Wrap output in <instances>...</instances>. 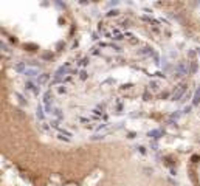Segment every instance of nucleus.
I'll return each instance as SVG.
<instances>
[{"mask_svg": "<svg viewBox=\"0 0 200 186\" xmlns=\"http://www.w3.org/2000/svg\"><path fill=\"white\" fill-rule=\"evenodd\" d=\"M143 99L144 101H149V99H151V93H149V90H146V92L143 93Z\"/></svg>", "mask_w": 200, "mask_h": 186, "instance_id": "25", "label": "nucleus"}, {"mask_svg": "<svg viewBox=\"0 0 200 186\" xmlns=\"http://www.w3.org/2000/svg\"><path fill=\"white\" fill-rule=\"evenodd\" d=\"M36 112H37V118H39V120H44V112H42V106H37V109H36Z\"/></svg>", "mask_w": 200, "mask_h": 186, "instance_id": "16", "label": "nucleus"}, {"mask_svg": "<svg viewBox=\"0 0 200 186\" xmlns=\"http://www.w3.org/2000/svg\"><path fill=\"white\" fill-rule=\"evenodd\" d=\"M16 70L25 75V71H26V68H25V62H19V64H16Z\"/></svg>", "mask_w": 200, "mask_h": 186, "instance_id": "10", "label": "nucleus"}, {"mask_svg": "<svg viewBox=\"0 0 200 186\" xmlns=\"http://www.w3.org/2000/svg\"><path fill=\"white\" fill-rule=\"evenodd\" d=\"M79 65H82V67H85V65H89V57H82L81 61L78 62Z\"/></svg>", "mask_w": 200, "mask_h": 186, "instance_id": "22", "label": "nucleus"}, {"mask_svg": "<svg viewBox=\"0 0 200 186\" xmlns=\"http://www.w3.org/2000/svg\"><path fill=\"white\" fill-rule=\"evenodd\" d=\"M62 81H64V78H56V76H54V79L51 81V85H56L59 82H62Z\"/></svg>", "mask_w": 200, "mask_h": 186, "instance_id": "24", "label": "nucleus"}, {"mask_svg": "<svg viewBox=\"0 0 200 186\" xmlns=\"http://www.w3.org/2000/svg\"><path fill=\"white\" fill-rule=\"evenodd\" d=\"M199 104H200V85L194 92V96H192V106H199Z\"/></svg>", "mask_w": 200, "mask_h": 186, "instance_id": "5", "label": "nucleus"}, {"mask_svg": "<svg viewBox=\"0 0 200 186\" xmlns=\"http://www.w3.org/2000/svg\"><path fill=\"white\" fill-rule=\"evenodd\" d=\"M64 81H65V82H69V81H71V76H67V78H64Z\"/></svg>", "mask_w": 200, "mask_h": 186, "instance_id": "41", "label": "nucleus"}, {"mask_svg": "<svg viewBox=\"0 0 200 186\" xmlns=\"http://www.w3.org/2000/svg\"><path fill=\"white\" fill-rule=\"evenodd\" d=\"M135 137H137V133H135V132H130L129 135H127V138H135Z\"/></svg>", "mask_w": 200, "mask_h": 186, "instance_id": "37", "label": "nucleus"}, {"mask_svg": "<svg viewBox=\"0 0 200 186\" xmlns=\"http://www.w3.org/2000/svg\"><path fill=\"white\" fill-rule=\"evenodd\" d=\"M24 48H26L28 51H36V48H37V47H36V45H31V44H25Z\"/></svg>", "mask_w": 200, "mask_h": 186, "instance_id": "18", "label": "nucleus"}, {"mask_svg": "<svg viewBox=\"0 0 200 186\" xmlns=\"http://www.w3.org/2000/svg\"><path fill=\"white\" fill-rule=\"evenodd\" d=\"M200 160V157L199 155H192V157H191V161H194V163H197Z\"/></svg>", "mask_w": 200, "mask_h": 186, "instance_id": "30", "label": "nucleus"}, {"mask_svg": "<svg viewBox=\"0 0 200 186\" xmlns=\"http://www.w3.org/2000/svg\"><path fill=\"white\" fill-rule=\"evenodd\" d=\"M120 25H121V26H122V28H124V30H126V28H129V25H130V22H129V20H127V19H121V20H120Z\"/></svg>", "mask_w": 200, "mask_h": 186, "instance_id": "13", "label": "nucleus"}, {"mask_svg": "<svg viewBox=\"0 0 200 186\" xmlns=\"http://www.w3.org/2000/svg\"><path fill=\"white\" fill-rule=\"evenodd\" d=\"M59 93H65V89H64V87H59Z\"/></svg>", "mask_w": 200, "mask_h": 186, "instance_id": "42", "label": "nucleus"}, {"mask_svg": "<svg viewBox=\"0 0 200 186\" xmlns=\"http://www.w3.org/2000/svg\"><path fill=\"white\" fill-rule=\"evenodd\" d=\"M107 126H109V124H101V126H98V129H96V130H102V129H106Z\"/></svg>", "mask_w": 200, "mask_h": 186, "instance_id": "35", "label": "nucleus"}, {"mask_svg": "<svg viewBox=\"0 0 200 186\" xmlns=\"http://www.w3.org/2000/svg\"><path fill=\"white\" fill-rule=\"evenodd\" d=\"M154 59H155V64L157 65L160 64V56H158V54H154Z\"/></svg>", "mask_w": 200, "mask_h": 186, "instance_id": "33", "label": "nucleus"}, {"mask_svg": "<svg viewBox=\"0 0 200 186\" xmlns=\"http://www.w3.org/2000/svg\"><path fill=\"white\" fill-rule=\"evenodd\" d=\"M130 87H132V84H124V85H121L120 89H121V90H127V89H130Z\"/></svg>", "mask_w": 200, "mask_h": 186, "instance_id": "31", "label": "nucleus"}, {"mask_svg": "<svg viewBox=\"0 0 200 186\" xmlns=\"http://www.w3.org/2000/svg\"><path fill=\"white\" fill-rule=\"evenodd\" d=\"M51 127H53V129H59V121H57V120L51 121Z\"/></svg>", "mask_w": 200, "mask_h": 186, "instance_id": "28", "label": "nucleus"}, {"mask_svg": "<svg viewBox=\"0 0 200 186\" xmlns=\"http://www.w3.org/2000/svg\"><path fill=\"white\" fill-rule=\"evenodd\" d=\"M137 149H138V151H140V154H144V155H146V149H144L143 146H138Z\"/></svg>", "mask_w": 200, "mask_h": 186, "instance_id": "32", "label": "nucleus"}, {"mask_svg": "<svg viewBox=\"0 0 200 186\" xmlns=\"http://www.w3.org/2000/svg\"><path fill=\"white\" fill-rule=\"evenodd\" d=\"M189 112H191V106H188V107H186L185 110H183V113H189Z\"/></svg>", "mask_w": 200, "mask_h": 186, "instance_id": "38", "label": "nucleus"}, {"mask_svg": "<svg viewBox=\"0 0 200 186\" xmlns=\"http://www.w3.org/2000/svg\"><path fill=\"white\" fill-rule=\"evenodd\" d=\"M56 6H61V8H64L65 5H64V3H61V2H56Z\"/></svg>", "mask_w": 200, "mask_h": 186, "instance_id": "40", "label": "nucleus"}, {"mask_svg": "<svg viewBox=\"0 0 200 186\" xmlns=\"http://www.w3.org/2000/svg\"><path fill=\"white\" fill-rule=\"evenodd\" d=\"M57 140H61V141H65V143H70V138H67L65 135H61V133H57Z\"/></svg>", "mask_w": 200, "mask_h": 186, "instance_id": "21", "label": "nucleus"}, {"mask_svg": "<svg viewBox=\"0 0 200 186\" xmlns=\"http://www.w3.org/2000/svg\"><path fill=\"white\" fill-rule=\"evenodd\" d=\"M149 87H151V90H158V82H155V81H151V84H149Z\"/></svg>", "mask_w": 200, "mask_h": 186, "instance_id": "19", "label": "nucleus"}, {"mask_svg": "<svg viewBox=\"0 0 200 186\" xmlns=\"http://www.w3.org/2000/svg\"><path fill=\"white\" fill-rule=\"evenodd\" d=\"M180 115H181V112H174V113L171 115V120H172V121H175V120H177V118H179Z\"/></svg>", "mask_w": 200, "mask_h": 186, "instance_id": "26", "label": "nucleus"}, {"mask_svg": "<svg viewBox=\"0 0 200 186\" xmlns=\"http://www.w3.org/2000/svg\"><path fill=\"white\" fill-rule=\"evenodd\" d=\"M140 54H146V56L147 54H152V48L151 47H144V48L140 50Z\"/></svg>", "mask_w": 200, "mask_h": 186, "instance_id": "12", "label": "nucleus"}, {"mask_svg": "<svg viewBox=\"0 0 200 186\" xmlns=\"http://www.w3.org/2000/svg\"><path fill=\"white\" fill-rule=\"evenodd\" d=\"M169 96V92H163L161 95H160V98H167Z\"/></svg>", "mask_w": 200, "mask_h": 186, "instance_id": "34", "label": "nucleus"}, {"mask_svg": "<svg viewBox=\"0 0 200 186\" xmlns=\"http://www.w3.org/2000/svg\"><path fill=\"white\" fill-rule=\"evenodd\" d=\"M141 19H143L144 22H151V24H157V25H158V20H155V19H152V17H149V16H143Z\"/></svg>", "mask_w": 200, "mask_h": 186, "instance_id": "14", "label": "nucleus"}, {"mask_svg": "<svg viewBox=\"0 0 200 186\" xmlns=\"http://www.w3.org/2000/svg\"><path fill=\"white\" fill-rule=\"evenodd\" d=\"M26 89L28 90H33L34 93H39V89H37V85H36L33 81H26Z\"/></svg>", "mask_w": 200, "mask_h": 186, "instance_id": "9", "label": "nucleus"}, {"mask_svg": "<svg viewBox=\"0 0 200 186\" xmlns=\"http://www.w3.org/2000/svg\"><path fill=\"white\" fill-rule=\"evenodd\" d=\"M163 135V130H157V129H154V130H151V132L147 133V137H151V138H154V140H158Z\"/></svg>", "mask_w": 200, "mask_h": 186, "instance_id": "6", "label": "nucleus"}, {"mask_svg": "<svg viewBox=\"0 0 200 186\" xmlns=\"http://www.w3.org/2000/svg\"><path fill=\"white\" fill-rule=\"evenodd\" d=\"M25 75H26V76H30V78H31V76H33V78H34V76H40L39 68H26Z\"/></svg>", "mask_w": 200, "mask_h": 186, "instance_id": "7", "label": "nucleus"}, {"mask_svg": "<svg viewBox=\"0 0 200 186\" xmlns=\"http://www.w3.org/2000/svg\"><path fill=\"white\" fill-rule=\"evenodd\" d=\"M106 138V135H93V137H90L92 141H101V140Z\"/></svg>", "mask_w": 200, "mask_h": 186, "instance_id": "15", "label": "nucleus"}, {"mask_svg": "<svg viewBox=\"0 0 200 186\" xmlns=\"http://www.w3.org/2000/svg\"><path fill=\"white\" fill-rule=\"evenodd\" d=\"M189 73V68H188V65H186V62H179L175 67V75L177 76H186Z\"/></svg>", "mask_w": 200, "mask_h": 186, "instance_id": "3", "label": "nucleus"}, {"mask_svg": "<svg viewBox=\"0 0 200 186\" xmlns=\"http://www.w3.org/2000/svg\"><path fill=\"white\" fill-rule=\"evenodd\" d=\"M44 106H45V112L47 113H53V93L51 90H47L44 95Z\"/></svg>", "mask_w": 200, "mask_h": 186, "instance_id": "2", "label": "nucleus"}, {"mask_svg": "<svg viewBox=\"0 0 200 186\" xmlns=\"http://www.w3.org/2000/svg\"><path fill=\"white\" fill-rule=\"evenodd\" d=\"M92 39H93V40H98V39H99L98 33H93V34H92Z\"/></svg>", "mask_w": 200, "mask_h": 186, "instance_id": "36", "label": "nucleus"}, {"mask_svg": "<svg viewBox=\"0 0 200 186\" xmlns=\"http://www.w3.org/2000/svg\"><path fill=\"white\" fill-rule=\"evenodd\" d=\"M79 79H87V71H85V70H82V71H81V73H79Z\"/></svg>", "mask_w": 200, "mask_h": 186, "instance_id": "27", "label": "nucleus"}, {"mask_svg": "<svg viewBox=\"0 0 200 186\" xmlns=\"http://www.w3.org/2000/svg\"><path fill=\"white\" fill-rule=\"evenodd\" d=\"M53 113L59 118V120H62V116H64V115H62V110H59V109H54V112H53Z\"/></svg>", "mask_w": 200, "mask_h": 186, "instance_id": "23", "label": "nucleus"}, {"mask_svg": "<svg viewBox=\"0 0 200 186\" xmlns=\"http://www.w3.org/2000/svg\"><path fill=\"white\" fill-rule=\"evenodd\" d=\"M79 121H81V122H89V120H87V118H82V116L79 118Z\"/></svg>", "mask_w": 200, "mask_h": 186, "instance_id": "39", "label": "nucleus"}, {"mask_svg": "<svg viewBox=\"0 0 200 186\" xmlns=\"http://www.w3.org/2000/svg\"><path fill=\"white\" fill-rule=\"evenodd\" d=\"M118 14H120V11H118V10H110L106 16H107V17H115V16H118Z\"/></svg>", "mask_w": 200, "mask_h": 186, "instance_id": "17", "label": "nucleus"}, {"mask_svg": "<svg viewBox=\"0 0 200 186\" xmlns=\"http://www.w3.org/2000/svg\"><path fill=\"white\" fill-rule=\"evenodd\" d=\"M50 81V75H47V73H44V75H40L39 78H37V82L40 84V85H44V84H47Z\"/></svg>", "mask_w": 200, "mask_h": 186, "instance_id": "8", "label": "nucleus"}, {"mask_svg": "<svg viewBox=\"0 0 200 186\" xmlns=\"http://www.w3.org/2000/svg\"><path fill=\"white\" fill-rule=\"evenodd\" d=\"M57 132L61 133V135H65V137H71V133L69 132V130H64V129H61V127L57 129Z\"/></svg>", "mask_w": 200, "mask_h": 186, "instance_id": "20", "label": "nucleus"}, {"mask_svg": "<svg viewBox=\"0 0 200 186\" xmlns=\"http://www.w3.org/2000/svg\"><path fill=\"white\" fill-rule=\"evenodd\" d=\"M69 70H70V64H64L62 67H59V68L56 70V78H62Z\"/></svg>", "mask_w": 200, "mask_h": 186, "instance_id": "4", "label": "nucleus"}, {"mask_svg": "<svg viewBox=\"0 0 200 186\" xmlns=\"http://www.w3.org/2000/svg\"><path fill=\"white\" fill-rule=\"evenodd\" d=\"M199 70V67H197V62H195V59L194 61H191V67H189V71L191 73H195V71Z\"/></svg>", "mask_w": 200, "mask_h": 186, "instance_id": "11", "label": "nucleus"}, {"mask_svg": "<svg viewBox=\"0 0 200 186\" xmlns=\"http://www.w3.org/2000/svg\"><path fill=\"white\" fill-rule=\"evenodd\" d=\"M44 59H45V61H51V59H53V54H51V53L44 54Z\"/></svg>", "mask_w": 200, "mask_h": 186, "instance_id": "29", "label": "nucleus"}, {"mask_svg": "<svg viewBox=\"0 0 200 186\" xmlns=\"http://www.w3.org/2000/svg\"><path fill=\"white\" fill-rule=\"evenodd\" d=\"M186 92H188V84H180V85H177L175 92L172 93V101H181V99H183V96L186 95Z\"/></svg>", "mask_w": 200, "mask_h": 186, "instance_id": "1", "label": "nucleus"}]
</instances>
